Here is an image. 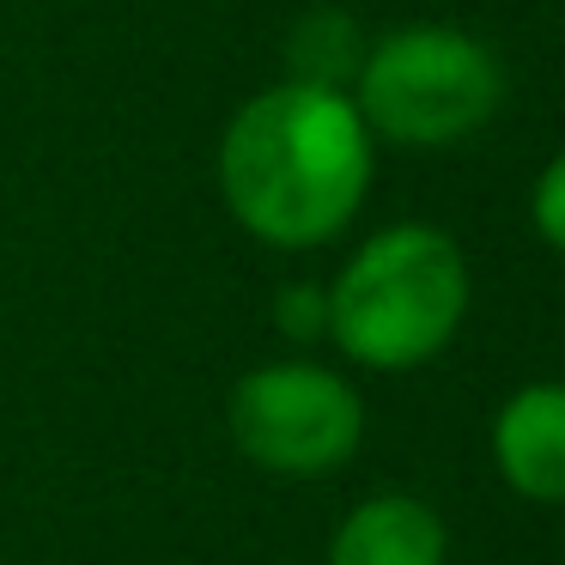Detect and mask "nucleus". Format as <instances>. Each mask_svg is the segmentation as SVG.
<instances>
[{"instance_id": "obj_1", "label": "nucleus", "mask_w": 565, "mask_h": 565, "mask_svg": "<svg viewBox=\"0 0 565 565\" xmlns=\"http://www.w3.org/2000/svg\"><path fill=\"white\" fill-rule=\"evenodd\" d=\"M377 177L359 104L341 86L286 74L237 104L220 135V195L249 237L274 249L334 244L359 220Z\"/></svg>"}, {"instance_id": "obj_2", "label": "nucleus", "mask_w": 565, "mask_h": 565, "mask_svg": "<svg viewBox=\"0 0 565 565\" xmlns=\"http://www.w3.org/2000/svg\"><path fill=\"white\" fill-rule=\"evenodd\" d=\"M329 292V341L359 371H419L456 341L475 298L468 256L444 225L402 220L341 262Z\"/></svg>"}, {"instance_id": "obj_3", "label": "nucleus", "mask_w": 565, "mask_h": 565, "mask_svg": "<svg viewBox=\"0 0 565 565\" xmlns=\"http://www.w3.org/2000/svg\"><path fill=\"white\" fill-rule=\"evenodd\" d=\"M347 98L359 104L371 140L431 152L480 135L499 116L504 67L462 25H402L359 55Z\"/></svg>"}, {"instance_id": "obj_4", "label": "nucleus", "mask_w": 565, "mask_h": 565, "mask_svg": "<svg viewBox=\"0 0 565 565\" xmlns=\"http://www.w3.org/2000/svg\"><path fill=\"white\" fill-rule=\"evenodd\" d=\"M232 444L280 480H317L353 462L365 444V402L334 365L274 359L232 383L225 402Z\"/></svg>"}, {"instance_id": "obj_5", "label": "nucleus", "mask_w": 565, "mask_h": 565, "mask_svg": "<svg viewBox=\"0 0 565 565\" xmlns=\"http://www.w3.org/2000/svg\"><path fill=\"white\" fill-rule=\"evenodd\" d=\"M492 462L529 504H565V383H523L492 414Z\"/></svg>"}, {"instance_id": "obj_6", "label": "nucleus", "mask_w": 565, "mask_h": 565, "mask_svg": "<svg viewBox=\"0 0 565 565\" xmlns=\"http://www.w3.org/2000/svg\"><path fill=\"white\" fill-rule=\"evenodd\" d=\"M329 565H450V523L419 492H371L341 516Z\"/></svg>"}, {"instance_id": "obj_7", "label": "nucleus", "mask_w": 565, "mask_h": 565, "mask_svg": "<svg viewBox=\"0 0 565 565\" xmlns=\"http://www.w3.org/2000/svg\"><path fill=\"white\" fill-rule=\"evenodd\" d=\"M529 225L553 256H565V147L541 164L535 189H529Z\"/></svg>"}, {"instance_id": "obj_8", "label": "nucleus", "mask_w": 565, "mask_h": 565, "mask_svg": "<svg viewBox=\"0 0 565 565\" xmlns=\"http://www.w3.org/2000/svg\"><path fill=\"white\" fill-rule=\"evenodd\" d=\"M274 322L292 341H329V292L322 286H286L280 305H274Z\"/></svg>"}]
</instances>
